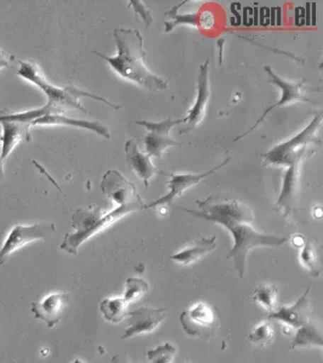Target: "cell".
Here are the masks:
<instances>
[{"label": "cell", "instance_id": "obj_2", "mask_svg": "<svg viewBox=\"0 0 323 363\" xmlns=\"http://www.w3.org/2000/svg\"><path fill=\"white\" fill-rule=\"evenodd\" d=\"M113 38L118 49L116 56L109 57L96 51L95 54L104 60L116 74L153 92L169 90L165 80L154 74L147 67L143 37L140 30L116 28Z\"/></svg>", "mask_w": 323, "mask_h": 363}, {"label": "cell", "instance_id": "obj_7", "mask_svg": "<svg viewBox=\"0 0 323 363\" xmlns=\"http://www.w3.org/2000/svg\"><path fill=\"white\" fill-rule=\"evenodd\" d=\"M55 230L56 228L54 223H34L29 225L17 224L8 233L4 244L0 248V264H5L8 257L27 245L49 239Z\"/></svg>", "mask_w": 323, "mask_h": 363}, {"label": "cell", "instance_id": "obj_1", "mask_svg": "<svg viewBox=\"0 0 323 363\" xmlns=\"http://www.w3.org/2000/svg\"><path fill=\"white\" fill-rule=\"evenodd\" d=\"M196 205L200 211L187 210L184 207H181V210L196 218L220 224L230 231L234 246L227 258L234 260L235 270L240 277H244L246 274V260L253 248L259 246L280 247L287 242V238L283 236L258 231L257 228L254 227L252 210L241 200L212 195L203 201H196Z\"/></svg>", "mask_w": 323, "mask_h": 363}, {"label": "cell", "instance_id": "obj_20", "mask_svg": "<svg viewBox=\"0 0 323 363\" xmlns=\"http://www.w3.org/2000/svg\"><path fill=\"white\" fill-rule=\"evenodd\" d=\"M302 161H295V164L288 166L286 174L283 176V184H282L281 194L276 203V210L283 216L290 213L293 198H295V186L299 176V169Z\"/></svg>", "mask_w": 323, "mask_h": 363}, {"label": "cell", "instance_id": "obj_4", "mask_svg": "<svg viewBox=\"0 0 323 363\" xmlns=\"http://www.w3.org/2000/svg\"><path fill=\"white\" fill-rule=\"evenodd\" d=\"M17 75L25 79L30 84H33L38 89L45 94L47 97V106L52 109L54 114H62L66 109H79L81 112H87L86 108H84L83 104H80L81 97H90V99H97L109 107L114 109H120V106H115L108 99L100 97V96L94 95L91 92L81 90L75 86L57 87L54 86L52 84L46 80L42 74V69L38 67L37 63L28 62V61H17Z\"/></svg>", "mask_w": 323, "mask_h": 363}, {"label": "cell", "instance_id": "obj_27", "mask_svg": "<svg viewBox=\"0 0 323 363\" xmlns=\"http://www.w3.org/2000/svg\"><path fill=\"white\" fill-rule=\"evenodd\" d=\"M249 342L257 347H266L273 342L275 339V328L270 322H261L249 333Z\"/></svg>", "mask_w": 323, "mask_h": 363}, {"label": "cell", "instance_id": "obj_34", "mask_svg": "<svg viewBox=\"0 0 323 363\" xmlns=\"http://www.w3.org/2000/svg\"><path fill=\"white\" fill-rule=\"evenodd\" d=\"M0 177H4V161L0 159Z\"/></svg>", "mask_w": 323, "mask_h": 363}, {"label": "cell", "instance_id": "obj_8", "mask_svg": "<svg viewBox=\"0 0 323 363\" xmlns=\"http://www.w3.org/2000/svg\"><path fill=\"white\" fill-rule=\"evenodd\" d=\"M186 123V118L183 119H166L160 123L152 121H137V125L144 126L148 130V135L143 138L144 143V153L150 157H160L164 155L166 150L170 147L182 145L178 140H174L171 137V130L176 125Z\"/></svg>", "mask_w": 323, "mask_h": 363}, {"label": "cell", "instance_id": "obj_32", "mask_svg": "<svg viewBox=\"0 0 323 363\" xmlns=\"http://www.w3.org/2000/svg\"><path fill=\"white\" fill-rule=\"evenodd\" d=\"M292 241H293V244H295V247H302V246H304V239H302L300 235L293 236Z\"/></svg>", "mask_w": 323, "mask_h": 363}, {"label": "cell", "instance_id": "obj_30", "mask_svg": "<svg viewBox=\"0 0 323 363\" xmlns=\"http://www.w3.org/2000/svg\"><path fill=\"white\" fill-rule=\"evenodd\" d=\"M130 6L135 10V13L137 16L141 18L142 21L144 22L147 27H150L154 21L153 15H152V10H150L144 1L141 0H131L130 1Z\"/></svg>", "mask_w": 323, "mask_h": 363}, {"label": "cell", "instance_id": "obj_35", "mask_svg": "<svg viewBox=\"0 0 323 363\" xmlns=\"http://www.w3.org/2000/svg\"><path fill=\"white\" fill-rule=\"evenodd\" d=\"M222 48H223V40H220V62H222Z\"/></svg>", "mask_w": 323, "mask_h": 363}, {"label": "cell", "instance_id": "obj_24", "mask_svg": "<svg viewBox=\"0 0 323 363\" xmlns=\"http://www.w3.org/2000/svg\"><path fill=\"white\" fill-rule=\"evenodd\" d=\"M47 114H54L52 109L47 104H45L44 107L34 109V111H28V112H0V123L1 121H8V123H21V124L32 125L35 120L42 118V116H47Z\"/></svg>", "mask_w": 323, "mask_h": 363}, {"label": "cell", "instance_id": "obj_16", "mask_svg": "<svg viewBox=\"0 0 323 363\" xmlns=\"http://www.w3.org/2000/svg\"><path fill=\"white\" fill-rule=\"evenodd\" d=\"M125 153L126 161L130 169L137 174V177L141 178L144 182V186H149V181L155 174H162L154 166L152 157H148L144 152H142L140 145L135 140H130L125 143Z\"/></svg>", "mask_w": 323, "mask_h": 363}, {"label": "cell", "instance_id": "obj_15", "mask_svg": "<svg viewBox=\"0 0 323 363\" xmlns=\"http://www.w3.org/2000/svg\"><path fill=\"white\" fill-rule=\"evenodd\" d=\"M270 320L281 321L283 325L290 328H300L310 321V298L309 289L305 294L295 301L293 306H281L269 315Z\"/></svg>", "mask_w": 323, "mask_h": 363}, {"label": "cell", "instance_id": "obj_14", "mask_svg": "<svg viewBox=\"0 0 323 363\" xmlns=\"http://www.w3.org/2000/svg\"><path fill=\"white\" fill-rule=\"evenodd\" d=\"M69 301V294L64 292H54L47 294L42 301L32 304V314L37 320L44 322L49 328H54L61 321L63 313Z\"/></svg>", "mask_w": 323, "mask_h": 363}, {"label": "cell", "instance_id": "obj_38", "mask_svg": "<svg viewBox=\"0 0 323 363\" xmlns=\"http://www.w3.org/2000/svg\"><path fill=\"white\" fill-rule=\"evenodd\" d=\"M1 179H3V177H0V182H1Z\"/></svg>", "mask_w": 323, "mask_h": 363}, {"label": "cell", "instance_id": "obj_25", "mask_svg": "<svg viewBox=\"0 0 323 363\" xmlns=\"http://www.w3.org/2000/svg\"><path fill=\"white\" fill-rule=\"evenodd\" d=\"M148 292H149V285L147 281L143 280L141 277H129L125 282L123 298L128 304H131V303L140 301Z\"/></svg>", "mask_w": 323, "mask_h": 363}, {"label": "cell", "instance_id": "obj_6", "mask_svg": "<svg viewBox=\"0 0 323 363\" xmlns=\"http://www.w3.org/2000/svg\"><path fill=\"white\" fill-rule=\"evenodd\" d=\"M179 322L184 332L193 338H213L220 328L215 309L205 301H198L184 310L179 316Z\"/></svg>", "mask_w": 323, "mask_h": 363}, {"label": "cell", "instance_id": "obj_26", "mask_svg": "<svg viewBox=\"0 0 323 363\" xmlns=\"http://www.w3.org/2000/svg\"><path fill=\"white\" fill-rule=\"evenodd\" d=\"M252 299L270 313H273L278 309V289L273 286H258L253 294Z\"/></svg>", "mask_w": 323, "mask_h": 363}, {"label": "cell", "instance_id": "obj_13", "mask_svg": "<svg viewBox=\"0 0 323 363\" xmlns=\"http://www.w3.org/2000/svg\"><path fill=\"white\" fill-rule=\"evenodd\" d=\"M229 161H230V157L225 159L222 164H220V165L215 167V169H210L208 172H205V174H170V179L167 182L170 191H169L167 194L164 195L162 198L155 200V201H153L152 203L145 205V208H154V207L162 206V205H164V206H169V205L174 203V199L178 198L186 190L191 189V188L196 186V184H199L200 182L205 179V178H208V176H211V174L217 172L218 169H222V167H224L227 164H229Z\"/></svg>", "mask_w": 323, "mask_h": 363}, {"label": "cell", "instance_id": "obj_36", "mask_svg": "<svg viewBox=\"0 0 323 363\" xmlns=\"http://www.w3.org/2000/svg\"><path fill=\"white\" fill-rule=\"evenodd\" d=\"M71 363H87V362H85V361H83V359H74V361H73V362H71Z\"/></svg>", "mask_w": 323, "mask_h": 363}, {"label": "cell", "instance_id": "obj_29", "mask_svg": "<svg viewBox=\"0 0 323 363\" xmlns=\"http://www.w3.org/2000/svg\"><path fill=\"white\" fill-rule=\"evenodd\" d=\"M300 262H302V267L310 270L314 277H319V272H321L319 253H317L315 246L311 242H307L302 246V251H300Z\"/></svg>", "mask_w": 323, "mask_h": 363}, {"label": "cell", "instance_id": "obj_5", "mask_svg": "<svg viewBox=\"0 0 323 363\" xmlns=\"http://www.w3.org/2000/svg\"><path fill=\"white\" fill-rule=\"evenodd\" d=\"M322 124V113L319 112L311 120L307 128L290 140L281 145H275L269 152L261 155V159L268 165L288 166L295 161H302L310 157L312 150L311 145H321L319 138V130Z\"/></svg>", "mask_w": 323, "mask_h": 363}, {"label": "cell", "instance_id": "obj_33", "mask_svg": "<svg viewBox=\"0 0 323 363\" xmlns=\"http://www.w3.org/2000/svg\"><path fill=\"white\" fill-rule=\"evenodd\" d=\"M112 363H130L128 359H125L124 356L115 355L113 357Z\"/></svg>", "mask_w": 323, "mask_h": 363}, {"label": "cell", "instance_id": "obj_11", "mask_svg": "<svg viewBox=\"0 0 323 363\" xmlns=\"http://www.w3.org/2000/svg\"><path fill=\"white\" fill-rule=\"evenodd\" d=\"M169 310L166 308L141 306L129 314L130 325L121 339H131L138 335H149L157 330L166 318Z\"/></svg>", "mask_w": 323, "mask_h": 363}, {"label": "cell", "instance_id": "obj_37", "mask_svg": "<svg viewBox=\"0 0 323 363\" xmlns=\"http://www.w3.org/2000/svg\"><path fill=\"white\" fill-rule=\"evenodd\" d=\"M186 363H193V362H191V361H186Z\"/></svg>", "mask_w": 323, "mask_h": 363}, {"label": "cell", "instance_id": "obj_3", "mask_svg": "<svg viewBox=\"0 0 323 363\" xmlns=\"http://www.w3.org/2000/svg\"><path fill=\"white\" fill-rule=\"evenodd\" d=\"M135 211H141V208L136 206H119L114 210H108L103 206L78 208L73 215L72 223L74 231L66 234L60 248L75 256L79 251L80 246L85 244L87 240L91 239L92 236L107 229Z\"/></svg>", "mask_w": 323, "mask_h": 363}, {"label": "cell", "instance_id": "obj_9", "mask_svg": "<svg viewBox=\"0 0 323 363\" xmlns=\"http://www.w3.org/2000/svg\"><path fill=\"white\" fill-rule=\"evenodd\" d=\"M101 190L108 199H110L119 206H136L145 210V203L141 195L137 193L136 186L116 169H109L103 174L101 181Z\"/></svg>", "mask_w": 323, "mask_h": 363}, {"label": "cell", "instance_id": "obj_22", "mask_svg": "<svg viewBox=\"0 0 323 363\" xmlns=\"http://www.w3.org/2000/svg\"><path fill=\"white\" fill-rule=\"evenodd\" d=\"M101 313L108 322L118 325L129 316V304L123 297L106 298L101 301Z\"/></svg>", "mask_w": 323, "mask_h": 363}, {"label": "cell", "instance_id": "obj_18", "mask_svg": "<svg viewBox=\"0 0 323 363\" xmlns=\"http://www.w3.org/2000/svg\"><path fill=\"white\" fill-rule=\"evenodd\" d=\"M0 125L3 128V136H1L3 143H1L0 159L5 161L17 145H20L23 140L25 142L30 140V133H29L30 125L8 123V121H1Z\"/></svg>", "mask_w": 323, "mask_h": 363}, {"label": "cell", "instance_id": "obj_23", "mask_svg": "<svg viewBox=\"0 0 323 363\" xmlns=\"http://www.w3.org/2000/svg\"><path fill=\"white\" fill-rule=\"evenodd\" d=\"M186 1H182L179 4L174 5L172 8L166 13L167 21L165 22V32H172L177 26L191 25L193 27H199V13H178L179 8H182Z\"/></svg>", "mask_w": 323, "mask_h": 363}, {"label": "cell", "instance_id": "obj_17", "mask_svg": "<svg viewBox=\"0 0 323 363\" xmlns=\"http://www.w3.org/2000/svg\"><path fill=\"white\" fill-rule=\"evenodd\" d=\"M54 126V125H62V126H73V128H84L89 130L92 133H97L98 136L104 137L109 140L110 133L108 128L100 121H87V120L74 119V118H68L63 114H47L35 120L30 126Z\"/></svg>", "mask_w": 323, "mask_h": 363}, {"label": "cell", "instance_id": "obj_31", "mask_svg": "<svg viewBox=\"0 0 323 363\" xmlns=\"http://www.w3.org/2000/svg\"><path fill=\"white\" fill-rule=\"evenodd\" d=\"M16 57L13 55H8L5 52L4 50L0 49V72L5 68H13L17 66Z\"/></svg>", "mask_w": 323, "mask_h": 363}, {"label": "cell", "instance_id": "obj_19", "mask_svg": "<svg viewBox=\"0 0 323 363\" xmlns=\"http://www.w3.org/2000/svg\"><path fill=\"white\" fill-rule=\"evenodd\" d=\"M215 247H217V238L215 235L211 238H201V239L195 240L177 253H174V256L171 257V259L177 262L179 264H194L195 262L201 259L205 255L213 251Z\"/></svg>", "mask_w": 323, "mask_h": 363}, {"label": "cell", "instance_id": "obj_21", "mask_svg": "<svg viewBox=\"0 0 323 363\" xmlns=\"http://www.w3.org/2000/svg\"><path fill=\"white\" fill-rule=\"evenodd\" d=\"M322 347L323 338L321 330L312 322L309 321L307 325H304V326L297 330L290 349L292 350L310 349V347H319L321 349Z\"/></svg>", "mask_w": 323, "mask_h": 363}, {"label": "cell", "instance_id": "obj_10", "mask_svg": "<svg viewBox=\"0 0 323 363\" xmlns=\"http://www.w3.org/2000/svg\"><path fill=\"white\" fill-rule=\"evenodd\" d=\"M264 70H266L268 75H269L271 83L278 85V86L281 89V99H278L276 104H273L271 107L266 109V112L263 113V116L259 118V120L254 124V126L249 128V133L241 135L240 137L235 138V140H241V138H244L246 135L252 133L253 130L257 128V126H259V124L263 123V120L266 119V116H269L270 113L273 112V109L283 107V106L293 104V102H309V99L307 97V90H305V87H304V85H305L304 80H300V82H297V83H290V82H286V80L280 78L269 66L264 67Z\"/></svg>", "mask_w": 323, "mask_h": 363}, {"label": "cell", "instance_id": "obj_28", "mask_svg": "<svg viewBox=\"0 0 323 363\" xmlns=\"http://www.w3.org/2000/svg\"><path fill=\"white\" fill-rule=\"evenodd\" d=\"M177 356V347L171 342H164L159 347L147 351V359L149 363H172Z\"/></svg>", "mask_w": 323, "mask_h": 363}, {"label": "cell", "instance_id": "obj_12", "mask_svg": "<svg viewBox=\"0 0 323 363\" xmlns=\"http://www.w3.org/2000/svg\"><path fill=\"white\" fill-rule=\"evenodd\" d=\"M210 61L199 67L198 74V96L193 107L186 116V128H182L181 133H189L203 121L208 111V99H210Z\"/></svg>", "mask_w": 323, "mask_h": 363}]
</instances>
